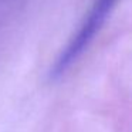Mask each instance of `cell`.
I'll return each instance as SVG.
<instances>
[{
	"label": "cell",
	"instance_id": "obj_1",
	"mask_svg": "<svg viewBox=\"0 0 132 132\" xmlns=\"http://www.w3.org/2000/svg\"><path fill=\"white\" fill-rule=\"evenodd\" d=\"M118 3L119 0H94L92 2L91 7L84 16L78 29L75 30L65 47L55 58L50 70L51 78H60L80 60L81 55L88 50L94 38L101 31V29L105 26L106 20L109 19Z\"/></svg>",
	"mask_w": 132,
	"mask_h": 132
}]
</instances>
